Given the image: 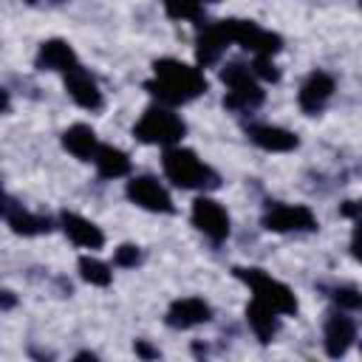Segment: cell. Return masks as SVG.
<instances>
[{"label":"cell","instance_id":"d4e9b609","mask_svg":"<svg viewBox=\"0 0 362 362\" xmlns=\"http://www.w3.org/2000/svg\"><path fill=\"white\" fill-rule=\"evenodd\" d=\"M331 297H334V303H337L339 308H345V311H359V308H362V291H356V288L339 286V288L331 291Z\"/></svg>","mask_w":362,"mask_h":362},{"label":"cell","instance_id":"4fadbf2b","mask_svg":"<svg viewBox=\"0 0 362 362\" xmlns=\"http://www.w3.org/2000/svg\"><path fill=\"white\" fill-rule=\"evenodd\" d=\"M209 320H212V308L201 297L175 300L167 308V325L170 328H192V325H201V322H209Z\"/></svg>","mask_w":362,"mask_h":362},{"label":"cell","instance_id":"1f68e13d","mask_svg":"<svg viewBox=\"0 0 362 362\" xmlns=\"http://www.w3.org/2000/svg\"><path fill=\"white\" fill-rule=\"evenodd\" d=\"M201 3H204V0H201ZM209 3H215V0H209Z\"/></svg>","mask_w":362,"mask_h":362},{"label":"cell","instance_id":"8fae6325","mask_svg":"<svg viewBox=\"0 0 362 362\" xmlns=\"http://www.w3.org/2000/svg\"><path fill=\"white\" fill-rule=\"evenodd\" d=\"M331 93H334V79H331L325 71H314V74H308V79L300 85L297 102H300L303 113L314 116V113H320V110L325 107V102L331 99Z\"/></svg>","mask_w":362,"mask_h":362},{"label":"cell","instance_id":"484cf974","mask_svg":"<svg viewBox=\"0 0 362 362\" xmlns=\"http://www.w3.org/2000/svg\"><path fill=\"white\" fill-rule=\"evenodd\" d=\"M139 260H141V252H139V246H133V243H122V246L113 252V263H116V266L130 269V266H136Z\"/></svg>","mask_w":362,"mask_h":362},{"label":"cell","instance_id":"9a60e30c","mask_svg":"<svg viewBox=\"0 0 362 362\" xmlns=\"http://www.w3.org/2000/svg\"><path fill=\"white\" fill-rule=\"evenodd\" d=\"M246 136H249L252 144H257L269 153H286V150H294L300 144V139L291 130H283V127H274V124H249Z\"/></svg>","mask_w":362,"mask_h":362},{"label":"cell","instance_id":"f1b7e54d","mask_svg":"<svg viewBox=\"0 0 362 362\" xmlns=\"http://www.w3.org/2000/svg\"><path fill=\"white\" fill-rule=\"evenodd\" d=\"M11 305H14V294H11V291H3V308L8 311Z\"/></svg>","mask_w":362,"mask_h":362},{"label":"cell","instance_id":"5bb4252c","mask_svg":"<svg viewBox=\"0 0 362 362\" xmlns=\"http://www.w3.org/2000/svg\"><path fill=\"white\" fill-rule=\"evenodd\" d=\"M3 218H6V223L11 226L14 235H25V238H31V235L51 232V221H48L45 215H34V212L17 206L8 195H6V204H3Z\"/></svg>","mask_w":362,"mask_h":362},{"label":"cell","instance_id":"44dd1931","mask_svg":"<svg viewBox=\"0 0 362 362\" xmlns=\"http://www.w3.org/2000/svg\"><path fill=\"white\" fill-rule=\"evenodd\" d=\"M93 164H96V170H99L102 178H119V175H127L130 173L127 153H122L119 147H110V144H99V150L93 156Z\"/></svg>","mask_w":362,"mask_h":362},{"label":"cell","instance_id":"d6a6232c","mask_svg":"<svg viewBox=\"0 0 362 362\" xmlns=\"http://www.w3.org/2000/svg\"><path fill=\"white\" fill-rule=\"evenodd\" d=\"M359 6H362V0H359Z\"/></svg>","mask_w":362,"mask_h":362},{"label":"cell","instance_id":"2e32d148","mask_svg":"<svg viewBox=\"0 0 362 362\" xmlns=\"http://www.w3.org/2000/svg\"><path fill=\"white\" fill-rule=\"evenodd\" d=\"M79 62H76V54L74 48L65 42V40H45L37 51V68L40 71H74Z\"/></svg>","mask_w":362,"mask_h":362},{"label":"cell","instance_id":"cb8c5ba5","mask_svg":"<svg viewBox=\"0 0 362 362\" xmlns=\"http://www.w3.org/2000/svg\"><path fill=\"white\" fill-rule=\"evenodd\" d=\"M339 212L345 218H354L356 226H354V235H351V252L356 260H362V201H345L339 206Z\"/></svg>","mask_w":362,"mask_h":362},{"label":"cell","instance_id":"6da1fadb","mask_svg":"<svg viewBox=\"0 0 362 362\" xmlns=\"http://www.w3.org/2000/svg\"><path fill=\"white\" fill-rule=\"evenodd\" d=\"M164 105H187L206 90V79L198 68L178 59H158L153 65V79L144 85Z\"/></svg>","mask_w":362,"mask_h":362},{"label":"cell","instance_id":"ffe728a7","mask_svg":"<svg viewBox=\"0 0 362 362\" xmlns=\"http://www.w3.org/2000/svg\"><path fill=\"white\" fill-rule=\"evenodd\" d=\"M246 322L260 342H272V337L277 334V311H272L269 305H263L257 300H252L246 305Z\"/></svg>","mask_w":362,"mask_h":362},{"label":"cell","instance_id":"9c48e42d","mask_svg":"<svg viewBox=\"0 0 362 362\" xmlns=\"http://www.w3.org/2000/svg\"><path fill=\"white\" fill-rule=\"evenodd\" d=\"M192 223L212 240H223L229 235V215L212 198H195L192 201Z\"/></svg>","mask_w":362,"mask_h":362},{"label":"cell","instance_id":"8992f818","mask_svg":"<svg viewBox=\"0 0 362 362\" xmlns=\"http://www.w3.org/2000/svg\"><path fill=\"white\" fill-rule=\"evenodd\" d=\"M223 25H226L229 40L238 42L240 48L252 51L255 57H272L283 45V40L274 31H266L252 20H223Z\"/></svg>","mask_w":362,"mask_h":362},{"label":"cell","instance_id":"30bf717a","mask_svg":"<svg viewBox=\"0 0 362 362\" xmlns=\"http://www.w3.org/2000/svg\"><path fill=\"white\" fill-rule=\"evenodd\" d=\"M65 90H68V96H71L79 107H85V110H99V107H102V90H99L96 79H93L82 65H76L74 71L65 74Z\"/></svg>","mask_w":362,"mask_h":362},{"label":"cell","instance_id":"603a6c76","mask_svg":"<svg viewBox=\"0 0 362 362\" xmlns=\"http://www.w3.org/2000/svg\"><path fill=\"white\" fill-rule=\"evenodd\" d=\"M79 274L90 286H110V269L96 257H88V255L79 257Z\"/></svg>","mask_w":362,"mask_h":362},{"label":"cell","instance_id":"52a82bcc","mask_svg":"<svg viewBox=\"0 0 362 362\" xmlns=\"http://www.w3.org/2000/svg\"><path fill=\"white\" fill-rule=\"evenodd\" d=\"M263 226L269 232H311L317 218L303 204H269L263 212Z\"/></svg>","mask_w":362,"mask_h":362},{"label":"cell","instance_id":"7402d4cb","mask_svg":"<svg viewBox=\"0 0 362 362\" xmlns=\"http://www.w3.org/2000/svg\"><path fill=\"white\" fill-rule=\"evenodd\" d=\"M164 11H167L173 20H195V23L204 20V6H201V0H164Z\"/></svg>","mask_w":362,"mask_h":362},{"label":"cell","instance_id":"e0dca14e","mask_svg":"<svg viewBox=\"0 0 362 362\" xmlns=\"http://www.w3.org/2000/svg\"><path fill=\"white\" fill-rule=\"evenodd\" d=\"M356 339V325H354V320L351 317H345V314H331L328 320H325V354L328 356H342L348 348H351V342Z\"/></svg>","mask_w":362,"mask_h":362},{"label":"cell","instance_id":"4316f807","mask_svg":"<svg viewBox=\"0 0 362 362\" xmlns=\"http://www.w3.org/2000/svg\"><path fill=\"white\" fill-rule=\"evenodd\" d=\"M252 71H255L260 79H266V82H277V79H280V71L272 65V57H255Z\"/></svg>","mask_w":362,"mask_h":362},{"label":"cell","instance_id":"ac0fdd59","mask_svg":"<svg viewBox=\"0 0 362 362\" xmlns=\"http://www.w3.org/2000/svg\"><path fill=\"white\" fill-rule=\"evenodd\" d=\"M62 229L82 249H102V243H105L102 229L96 223H90L88 218L76 215V212H62Z\"/></svg>","mask_w":362,"mask_h":362},{"label":"cell","instance_id":"7a4b0ae2","mask_svg":"<svg viewBox=\"0 0 362 362\" xmlns=\"http://www.w3.org/2000/svg\"><path fill=\"white\" fill-rule=\"evenodd\" d=\"M161 167L164 175L181 189H215L221 184L218 173L206 167L192 150L184 147H167L161 156Z\"/></svg>","mask_w":362,"mask_h":362},{"label":"cell","instance_id":"3957f363","mask_svg":"<svg viewBox=\"0 0 362 362\" xmlns=\"http://www.w3.org/2000/svg\"><path fill=\"white\" fill-rule=\"evenodd\" d=\"M221 79L226 85V96H223V107L232 113H249L255 107L263 105V88L255 82V71L249 65L240 62H229L221 71Z\"/></svg>","mask_w":362,"mask_h":362},{"label":"cell","instance_id":"f546056e","mask_svg":"<svg viewBox=\"0 0 362 362\" xmlns=\"http://www.w3.org/2000/svg\"><path fill=\"white\" fill-rule=\"evenodd\" d=\"M28 6H54V3H62V0H25Z\"/></svg>","mask_w":362,"mask_h":362},{"label":"cell","instance_id":"d6986e66","mask_svg":"<svg viewBox=\"0 0 362 362\" xmlns=\"http://www.w3.org/2000/svg\"><path fill=\"white\" fill-rule=\"evenodd\" d=\"M62 144L71 156L82 158V161H90L99 150V141H96V133L88 127V124H71L65 133H62Z\"/></svg>","mask_w":362,"mask_h":362},{"label":"cell","instance_id":"7c38bea8","mask_svg":"<svg viewBox=\"0 0 362 362\" xmlns=\"http://www.w3.org/2000/svg\"><path fill=\"white\" fill-rule=\"evenodd\" d=\"M229 42H232V40H229V34H226L223 20L201 25V31H198V48H195L198 65H204V68H206V65H215V62L221 59V54L226 51Z\"/></svg>","mask_w":362,"mask_h":362},{"label":"cell","instance_id":"5b68a950","mask_svg":"<svg viewBox=\"0 0 362 362\" xmlns=\"http://www.w3.org/2000/svg\"><path fill=\"white\" fill-rule=\"evenodd\" d=\"M184 130H187L184 122H181L173 110H167V107H150V110H144V116L136 122L133 136H136L139 141H144V144H164V147H173V144L181 141Z\"/></svg>","mask_w":362,"mask_h":362},{"label":"cell","instance_id":"ba28073f","mask_svg":"<svg viewBox=\"0 0 362 362\" xmlns=\"http://www.w3.org/2000/svg\"><path fill=\"white\" fill-rule=\"evenodd\" d=\"M127 198L133 204H139L141 209H150V212H173L170 192L150 175H139V178L127 181Z\"/></svg>","mask_w":362,"mask_h":362},{"label":"cell","instance_id":"277c9868","mask_svg":"<svg viewBox=\"0 0 362 362\" xmlns=\"http://www.w3.org/2000/svg\"><path fill=\"white\" fill-rule=\"evenodd\" d=\"M235 277L243 280L252 288L255 300L263 303V305H269L272 311H277V314H294L297 311V300H294L291 288L283 286L280 280H274L272 274H266L263 269H240L238 266L235 269Z\"/></svg>","mask_w":362,"mask_h":362},{"label":"cell","instance_id":"83f0119b","mask_svg":"<svg viewBox=\"0 0 362 362\" xmlns=\"http://www.w3.org/2000/svg\"><path fill=\"white\" fill-rule=\"evenodd\" d=\"M136 354H139V356H147V359H156V356H158V351H156V348H150V345H147V342H141V339L136 342Z\"/></svg>","mask_w":362,"mask_h":362},{"label":"cell","instance_id":"4dcf8cb0","mask_svg":"<svg viewBox=\"0 0 362 362\" xmlns=\"http://www.w3.org/2000/svg\"><path fill=\"white\" fill-rule=\"evenodd\" d=\"M76 359H96V354H88L85 351V354H76Z\"/></svg>","mask_w":362,"mask_h":362}]
</instances>
